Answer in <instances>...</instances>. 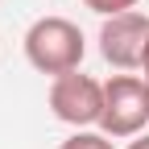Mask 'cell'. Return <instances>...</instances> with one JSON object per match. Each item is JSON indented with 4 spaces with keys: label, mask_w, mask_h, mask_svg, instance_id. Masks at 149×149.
<instances>
[{
    "label": "cell",
    "mask_w": 149,
    "mask_h": 149,
    "mask_svg": "<svg viewBox=\"0 0 149 149\" xmlns=\"http://www.w3.org/2000/svg\"><path fill=\"white\" fill-rule=\"evenodd\" d=\"M145 42H149V17L141 8L104 17V25H100V54L116 70H137L145 58Z\"/></svg>",
    "instance_id": "obj_4"
},
{
    "label": "cell",
    "mask_w": 149,
    "mask_h": 149,
    "mask_svg": "<svg viewBox=\"0 0 149 149\" xmlns=\"http://www.w3.org/2000/svg\"><path fill=\"white\" fill-rule=\"evenodd\" d=\"M50 112L54 120H62L70 128H100V112H104V83L91 79L83 70H70L50 79Z\"/></svg>",
    "instance_id": "obj_3"
},
{
    "label": "cell",
    "mask_w": 149,
    "mask_h": 149,
    "mask_svg": "<svg viewBox=\"0 0 149 149\" xmlns=\"http://www.w3.org/2000/svg\"><path fill=\"white\" fill-rule=\"evenodd\" d=\"M145 87H149V79H145Z\"/></svg>",
    "instance_id": "obj_9"
},
{
    "label": "cell",
    "mask_w": 149,
    "mask_h": 149,
    "mask_svg": "<svg viewBox=\"0 0 149 149\" xmlns=\"http://www.w3.org/2000/svg\"><path fill=\"white\" fill-rule=\"evenodd\" d=\"M83 4L91 13H100V17H116V13H133L137 0H83Z\"/></svg>",
    "instance_id": "obj_6"
},
{
    "label": "cell",
    "mask_w": 149,
    "mask_h": 149,
    "mask_svg": "<svg viewBox=\"0 0 149 149\" xmlns=\"http://www.w3.org/2000/svg\"><path fill=\"white\" fill-rule=\"evenodd\" d=\"M149 124V87L141 74H112L104 83V112H100V133L112 141H133Z\"/></svg>",
    "instance_id": "obj_2"
},
{
    "label": "cell",
    "mask_w": 149,
    "mask_h": 149,
    "mask_svg": "<svg viewBox=\"0 0 149 149\" xmlns=\"http://www.w3.org/2000/svg\"><path fill=\"white\" fill-rule=\"evenodd\" d=\"M141 70H145V79H149V42H145V58H141Z\"/></svg>",
    "instance_id": "obj_8"
},
{
    "label": "cell",
    "mask_w": 149,
    "mask_h": 149,
    "mask_svg": "<svg viewBox=\"0 0 149 149\" xmlns=\"http://www.w3.org/2000/svg\"><path fill=\"white\" fill-rule=\"evenodd\" d=\"M124 149H149V133H141V137H133Z\"/></svg>",
    "instance_id": "obj_7"
},
{
    "label": "cell",
    "mask_w": 149,
    "mask_h": 149,
    "mask_svg": "<svg viewBox=\"0 0 149 149\" xmlns=\"http://www.w3.org/2000/svg\"><path fill=\"white\" fill-rule=\"evenodd\" d=\"M58 149H116V141L108 133H100V128H74Z\"/></svg>",
    "instance_id": "obj_5"
},
{
    "label": "cell",
    "mask_w": 149,
    "mask_h": 149,
    "mask_svg": "<svg viewBox=\"0 0 149 149\" xmlns=\"http://www.w3.org/2000/svg\"><path fill=\"white\" fill-rule=\"evenodd\" d=\"M25 58L37 74H70L83 66V54H87V37L83 29L70 21V17H37V21L25 29Z\"/></svg>",
    "instance_id": "obj_1"
}]
</instances>
